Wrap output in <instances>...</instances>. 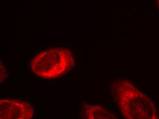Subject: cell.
I'll use <instances>...</instances> for the list:
<instances>
[{
  "mask_svg": "<svg viewBox=\"0 0 159 119\" xmlns=\"http://www.w3.org/2000/svg\"><path fill=\"white\" fill-rule=\"evenodd\" d=\"M111 93L125 118L159 119L151 98L127 79L114 81L111 85Z\"/></svg>",
  "mask_w": 159,
  "mask_h": 119,
  "instance_id": "1",
  "label": "cell"
},
{
  "mask_svg": "<svg viewBox=\"0 0 159 119\" xmlns=\"http://www.w3.org/2000/svg\"><path fill=\"white\" fill-rule=\"evenodd\" d=\"M30 66L32 72L38 77L56 78L69 72L74 67L75 59L70 50L56 47L37 55Z\"/></svg>",
  "mask_w": 159,
  "mask_h": 119,
  "instance_id": "2",
  "label": "cell"
},
{
  "mask_svg": "<svg viewBox=\"0 0 159 119\" xmlns=\"http://www.w3.org/2000/svg\"><path fill=\"white\" fill-rule=\"evenodd\" d=\"M0 108L1 119H30L34 114L31 104L26 101L1 99Z\"/></svg>",
  "mask_w": 159,
  "mask_h": 119,
  "instance_id": "3",
  "label": "cell"
},
{
  "mask_svg": "<svg viewBox=\"0 0 159 119\" xmlns=\"http://www.w3.org/2000/svg\"><path fill=\"white\" fill-rule=\"evenodd\" d=\"M84 117L88 119H116L117 117L110 111L99 105L86 104L83 109Z\"/></svg>",
  "mask_w": 159,
  "mask_h": 119,
  "instance_id": "4",
  "label": "cell"
},
{
  "mask_svg": "<svg viewBox=\"0 0 159 119\" xmlns=\"http://www.w3.org/2000/svg\"><path fill=\"white\" fill-rule=\"evenodd\" d=\"M157 4L158 7L159 8V0H157Z\"/></svg>",
  "mask_w": 159,
  "mask_h": 119,
  "instance_id": "5",
  "label": "cell"
}]
</instances>
